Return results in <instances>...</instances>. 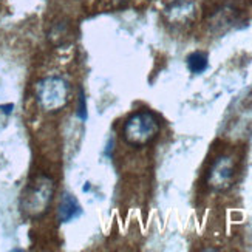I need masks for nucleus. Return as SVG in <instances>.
<instances>
[{"label": "nucleus", "mask_w": 252, "mask_h": 252, "mask_svg": "<svg viewBox=\"0 0 252 252\" xmlns=\"http://www.w3.org/2000/svg\"><path fill=\"white\" fill-rule=\"evenodd\" d=\"M79 118L81 119H85L87 118V110H85V99H84V94L81 92V96H79Z\"/></svg>", "instance_id": "6e6552de"}, {"label": "nucleus", "mask_w": 252, "mask_h": 252, "mask_svg": "<svg viewBox=\"0 0 252 252\" xmlns=\"http://www.w3.org/2000/svg\"><path fill=\"white\" fill-rule=\"evenodd\" d=\"M196 5L192 0H173L162 11V19L172 30L189 28L196 19Z\"/></svg>", "instance_id": "39448f33"}, {"label": "nucleus", "mask_w": 252, "mask_h": 252, "mask_svg": "<svg viewBox=\"0 0 252 252\" xmlns=\"http://www.w3.org/2000/svg\"><path fill=\"white\" fill-rule=\"evenodd\" d=\"M34 96L40 110L58 113L70 101V85L62 76H47L36 84Z\"/></svg>", "instance_id": "7ed1b4c3"}, {"label": "nucleus", "mask_w": 252, "mask_h": 252, "mask_svg": "<svg viewBox=\"0 0 252 252\" xmlns=\"http://www.w3.org/2000/svg\"><path fill=\"white\" fill-rule=\"evenodd\" d=\"M82 215V207L79 204V201L76 200V196L71 193H63L59 207H58V217L59 221L62 223H70L76 218H79Z\"/></svg>", "instance_id": "423d86ee"}, {"label": "nucleus", "mask_w": 252, "mask_h": 252, "mask_svg": "<svg viewBox=\"0 0 252 252\" xmlns=\"http://www.w3.org/2000/svg\"><path fill=\"white\" fill-rule=\"evenodd\" d=\"M159 119L150 110H138L131 113L123 126V138L131 147H146L155 141L159 133Z\"/></svg>", "instance_id": "f03ea898"}, {"label": "nucleus", "mask_w": 252, "mask_h": 252, "mask_svg": "<svg viewBox=\"0 0 252 252\" xmlns=\"http://www.w3.org/2000/svg\"><path fill=\"white\" fill-rule=\"evenodd\" d=\"M54 189H56V186H54V180L50 175H36L20 195L22 214L31 220H37V218L45 215L53 203Z\"/></svg>", "instance_id": "f257e3e1"}, {"label": "nucleus", "mask_w": 252, "mask_h": 252, "mask_svg": "<svg viewBox=\"0 0 252 252\" xmlns=\"http://www.w3.org/2000/svg\"><path fill=\"white\" fill-rule=\"evenodd\" d=\"M235 180V159L231 155L218 157L207 170L206 184L214 192H226Z\"/></svg>", "instance_id": "20e7f679"}, {"label": "nucleus", "mask_w": 252, "mask_h": 252, "mask_svg": "<svg viewBox=\"0 0 252 252\" xmlns=\"http://www.w3.org/2000/svg\"><path fill=\"white\" fill-rule=\"evenodd\" d=\"M186 62H188L189 71L193 74H201L207 70V67H209V58H207V54L203 51H195V53L189 54Z\"/></svg>", "instance_id": "0eeeda50"}]
</instances>
